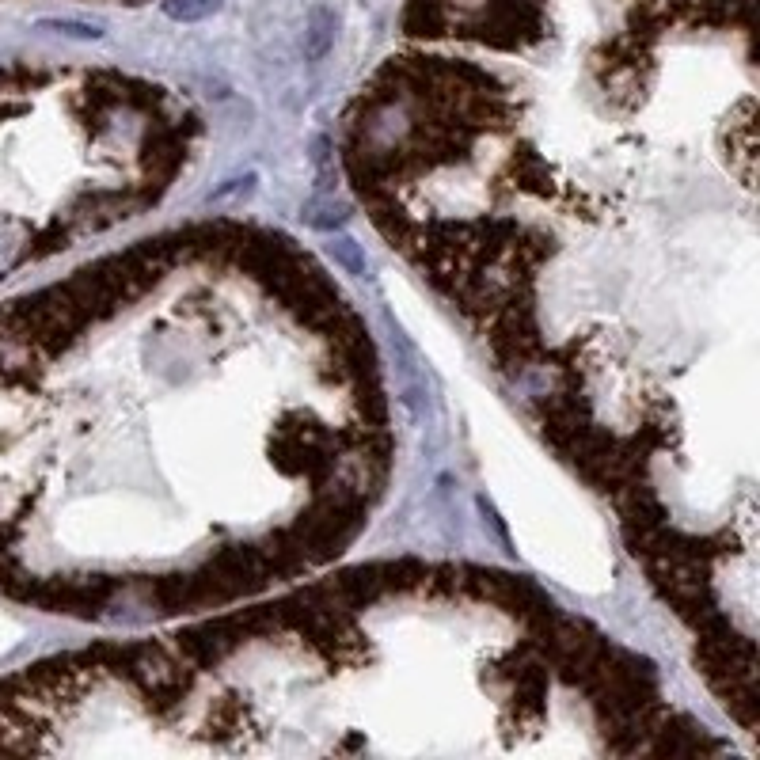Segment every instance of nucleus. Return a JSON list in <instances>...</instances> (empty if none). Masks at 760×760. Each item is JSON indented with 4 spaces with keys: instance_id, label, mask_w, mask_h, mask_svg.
<instances>
[{
    "instance_id": "f257e3e1",
    "label": "nucleus",
    "mask_w": 760,
    "mask_h": 760,
    "mask_svg": "<svg viewBox=\"0 0 760 760\" xmlns=\"http://www.w3.org/2000/svg\"><path fill=\"white\" fill-rule=\"evenodd\" d=\"M757 0H407L342 118L365 217L483 342L703 673L757 662Z\"/></svg>"
},
{
    "instance_id": "f03ea898",
    "label": "nucleus",
    "mask_w": 760,
    "mask_h": 760,
    "mask_svg": "<svg viewBox=\"0 0 760 760\" xmlns=\"http://www.w3.org/2000/svg\"><path fill=\"white\" fill-rule=\"evenodd\" d=\"M396 415L316 251L213 217L0 304V593L175 624L327 570L373 525Z\"/></svg>"
},
{
    "instance_id": "7ed1b4c3",
    "label": "nucleus",
    "mask_w": 760,
    "mask_h": 760,
    "mask_svg": "<svg viewBox=\"0 0 760 760\" xmlns=\"http://www.w3.org/2000/svg\"><path fill=\"white\" fill-rule=\"evenodd\" d=\"M0 753L726 757L654 662L472 563H358L0 684Z\"/></svg>"
}]
</instances>
